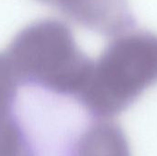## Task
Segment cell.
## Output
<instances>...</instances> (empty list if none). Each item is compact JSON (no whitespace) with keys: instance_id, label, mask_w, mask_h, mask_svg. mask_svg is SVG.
Here are the masks:
<instances>
[{"instance_id":"6da1fadb","label":"cell","mask_w":157,"mask_h":156,"mask_svg":"<svg viewBox=\"0 0 157 156\" xmlns=\"http://www.w3.org/2000/svg\"><path fill=\"white\" fill-rule=\"evenodd\" d=\"M4 53L18 80L76 100L94 61L80 50L67 24L50 17L20 29Z\"/></svg>"},{"instance_id":"7a4b0ae2","label":"cell","mask_w":157,"mask_h":156,"mask_svg":"<svg viewBox=\"0 0 157 156\" xmlns=\"http://www.w3.org/2000/svg\"><path fill=\"white\" fill-rule=\"evenodd\" d=\"M156 83L157 35L130 29L112 37L93 61L79 103L91 114L111 117Z\"/></svg>"},{"instance_id":"3957f363","label":"cell","mask_w":157,"mask_h":156,"mask_svg":"<svg viewBox=\"0 0 157 156\" xmlns=\"http://www.w3.org/2000/svg\"><path fill=\"white\" fill-rule=\"evenodd\" d=\"M79 156H131L127 140L119 126L100 121L85 133Z\"/></svg>"}]
</instances>
